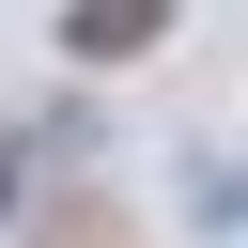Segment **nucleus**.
<instances>
[{
	"label": "nucleus",
	"instance_id": "nucleus-1",
	"mask_svg": "<svg viewBox=\"0 0 248 248\" xmlns=\"http://www.w3.org/2000/svg\"><path fill=\"white\" fill-rule=\"evenodd\" d=\"M62 46L78 62H140V46H170V0H62Z\"/></svg>",
	"mask_w": 248,
	"mask_h": 248
}]
</instances>
